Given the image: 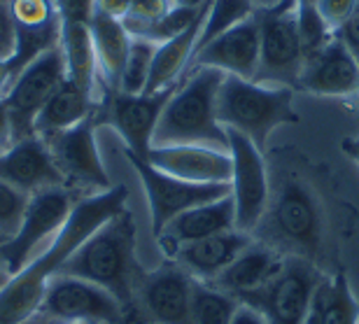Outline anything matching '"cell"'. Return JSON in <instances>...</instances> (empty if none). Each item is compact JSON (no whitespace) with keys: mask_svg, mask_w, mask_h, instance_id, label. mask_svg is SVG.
<instances>
[{"mask_svg":"<svg viewBox=\"0 0 359 324\" xmlns=\"http://www.w3.org/2000/svg\"><path fill=\"white\" fill-rule=\"evenodd\" d=\"M128 189L124 184H114L105 191L89 194L75 201L66 224L38 259H31L19 273H14L10 283L0 292V324H19L33 318L40 311L47 285L59 276L70 257L80 250V245L91 238L105 222L126 210Z\"/></svg>","mask_w":359,"mask_h":324,"instance_id":"obj_1","label":"cell"},{"mask_svg":"<svg viewBox=\"0 0 359 324\" xmlns=\"http://www.w3.org/2000/svg\"><path fill=\"white\" fill-rule=\"evenodd\" d=\"M255 241L269 245L283 257H301L325 271L327 217L313 184L301 175H283L271 184L264 220L255 229ZM327 273V271H325Z\"/></svg>","mask_w":359,"mask_h":324,"instance_id":"obj_2","label":"cell"},{"mask_svg":"<svg viewBox=\"0 0 359 324\" xmlns=\"http://www.w3.org/2000/svg\"><path fill=\"white\" fill-rule=\"evenodd\" d=\"M135 220L126 208L84 241L61 269L63 276L89 280L110 292L126 311L128 324H133L135 287L145 273L135 257Z\"/></svg>","mask_w":359,"mask_h":324,"instance_id":"obj_3","label":"cell"},{"mask_svg":"<svg viewBox=\"0 0 359 324\" xmlns=\"http://www.w3.org/2000/svg\"><path fill=\"white\" fill-rule=\"evenodd\" d=\"M226 73L196 66L161 112L152 147L163 145H205L229 152V133L217 119V96Z\"/></svg>","mask_w":359,"mask_h":324,"instance_id":"obj_4","label":"cell"},{"mask_svg":"<svg viewBox=\"0 0 359 324\" xmlns=\"http://www.w3.org/2000/svg\"><path fill=\"white\" fill-rule=\"evenodd\" d=\"M217 119L224 128L243 133L264 152L269 135L278 126L299 121L294 89L226 75L217 96Z\"/></svg>","mask_w":359,"mask_h":324,"instance_id":"obj_5","label":"cell"},{"mask_svg":"<svg viewBox=\"0 0 359 324\" xmlns=\"http://www.w3.org/2000/svg\"><path fill=\"white\" fill-rule=\"evenodd\" d=\"M262 35L259 70L255 80L273 86H297L304 70V47L299 38V0H278L257 10Z\"/></svg>","mask_w":359,"mask_h":324,"instance_id":"obj_6","label":"cell"},{"mask_svg":"<svg viewBox=\"0 0 359 324\" xmlns=\"http://www.w3.org/2000/svg\"><path fill=\"white\" fill-rule=\"evenodd\" d=\"M322 276L325 271L308 259L285 257L276 276L259 290L238 297V304L257 311L266 324H304Z\"/></svg>","mask_w":359,"mask_h":324,"instance_id":"obj_7","label":"cell"},{"mask_svg":"<svg viewBox=\"0 0 359 324\" xmlns=\"http://www.w3.org/2000/svg\"><path fill=\"white\" fill-rule=\"evenodd\" d=\"M175 86H168L156 93H124L105 91L103 100H98L96 121L98 126H112L124 140L126 152L145 159L152 149V138L161 112L173 96Z\"/></svg>","mask_w":359,"mask_h":324,"instance_id":"obj_8","label":"cell"},{"mask_svg":"<svg viewBox=\"0 0 359 324\" xmlns=\"http://www.w3.org/2000/svg\"><path fill=\"white\" fill-rule=\"evenodd\" d=\"M73 205V194L68 187H52V189L33 194L28 198L17 234L10 236V241L0 248V269L12 276L24 269L31 262L33 250H38L42 243L61 231Z\"/></svg>","mask_w":359,"mask_h":324,"instance_id":"obj_9","label":"cell"},{"mask_svg":"<svg viewBox=\"0 0 359 324\" xmlns=\"http://www.w3.org/2000/svg\"><path fill=\"white\" fill-rule=\"evenodd\" d=\"M128 163L133 166V170L138 173L142 189H145L149 215H152V231L154 238L159 236L170 220H175L177 215H182L189 208L210 203L226 194H231V184H198V182H187L168 175L159 168H154L152 163L140 159L131 152H126Z\"/></svg>","mask_w":359,"mask_h":324,"instance_id":"obj_10","label":"cell"},{"mask_svg":"<svg viewBox=\"0 0 359 324\" xmlns=\"http://www.w3.org/2000/svg\"><path fill=\"white\" fill-rule=\"evenodd\" d=\"M66 77L68 70L61 45L38 56L14 77V82L5 93V103L12 117L14 140L35 135V119Z\"/></svg>","mask_w":359,"mask_h":324,"instance_id":"obj_11","label":"cell"},{"mask_svg":"<svg viewBox=\"0 0 359 324\" xmlns=\"http://www.w3.org/2000/svg\"><path fill=\"white\" fill-rule=\"evenodd\" d=\"M191 292L194 278L170 259L159 269L145 271L135 287L133 324H194Z\"/></svg>","mask_w":359,"mask_h":324,"instance_id":"obj_12","label":"cell"},{"mask_svg":"<svg viewBox=\"0 0 359 324\" xmlns=\"http://www.w3.org/2000/svg\"><path fill=\"white\" fill-rule=\"evenodd\" d=\"M229 154L233 161L231 196L236 205V229L255 234L266 215L271 198V175L264 152L238 131H229Z\"/></svg>","mask_w":359,"mask_h":324,"instance_id":"obj_13","label":"cell"},{"mask_svg":"<svg viewBox=\"0 0 359 324\" xmlns=\"http://www.w3.org/2000/svg\"><path fill=\"white\" fill-rule=\"evenodd\" d=\"M54 322H93L128 324L126 311L103 287L73 276H54L49 280L40 311Z\"/></svg>","mask_w":359,"mask_h":324,"instance_id":"obj_14","label":"cell"},{"mask_svg":"<svg viewBox=\"0 0 359 324\" xmlns=\"http://www.w3.org/2000/svg\"><path fill=\"white\" fill-rule=\"evenodd\" d=\"M96 128L98 121L93 112L80 124L45 138L68 189L75 187V189L105 191L112 187L96 145Z\"/></svg>","mask_w":359,"mask_h":324,"instance_id":"obj_15","label":"cell"},{"mask_svg":"<svg viewBox=\"0 0 359 324\" xmlns=\"http://www.w3.org/2000/svg\"><path fill=\"white\" fill-rule=\"evenodd\" d=\"M0 180L24 191L26 196L52 189V187H66L52 149L38 133L14 140L10 147L0 152Z\"/></svg>","mask_w":359,"mask_h":324,"instance_id":"obj_16","label":"cell"},{"mask_svg":"<svg viewBox=\"0 0 359 324\" xmlns=\"http://www.w3.org/2000/svg\"><path fill=\"white\" fill-rule=\"evenodd\" d=\"M259 52H262V35H259V19L252 14L250 19L241 21L231 31L222 33L210 45L198 49L194 54V68L208 66L217 68L226 75L243 77V80H255L259 70Z\"/></svg>","mask_w":359,"mask_h":324,"instance_id":"obj_17","label":"cell"},{"mask_svg":"<svg viewBox=\"0 0 359 324\" xmlns=\"http://www.w3.org/2000/svg\"><path fill=\"white\" fill-rule=\"evenodd\" d=\"M154 168L198 184H231L233 161L224 149L205 145H163L145 156Z\"/></svg>","mask_w":359,"mask_h":324,"instance_id":"obj_18","label":"cell"},{"mask_svg":"<svg viewBox=\"0 0 359 324\" xmlns=\"http://www.w3.org/2000/svg\"><path fill=\"white\" fill-rule=\"evenodd\" d=\"M297 86L315 96H357L359 61L339 35H334L327 47L304 61Z\"/></svg>","mask_w":359,"mask_h":324,"instance_id":"obj_19","label":"cell"},{"mask_svg":"<svg viewBox=\"0 0 359 324\" xmlns=\"http://www.w3.org/2000/svg\"><path fill=\"white\" fill-rule=\"evenodd\" d=\"M252 243H255L252 234L231 229V231H222V234L208 236V238L180 245L175 250V255L170 257V262L182 266L194 280L212 283V280L224 269H229V266L236 262V257H238L241 252H245Z\"/></svg>","mask_w":359,"mask_h":324,"instance_id":"obj_20","label":"cell"},{"mask_svg":"<svg viewBox=\"0 0 359 324\" xmlns=\"http://www.w3.org/2000/svg\"><path fill=\"white\" fill-rule=\"evenodd\" d=\"M231 229H236V205L231 194H226V196H222L217 201L189 208L182 215H177L156 236V243H159L166 259H170L180 245L208 238V236L222 231H231Z\"/></svg>","mask_w":359,"mask_h":324,"instance_id":"obj_21","label":"cell"},{"mask_svg":"<svg viewBox=\"0 0 359 324\" xmlns=\"http://www.w3.org/2000/svg\"><path fill=\"white\" fill-rule=\"evenodd\" d=\"M285 257L280 252L271 250L269 245L255 241L245 252H241L236 257V262L219 273L210 285L219 287L231 297H243L248 292L259 290L262 285H266L269 280L276 276L283 266Z\"/></svg>","mask_w":359,"mask_h":324,"instance_id":"obj_22","label":"cell"},{"mask_svg":"<svg viewBox=\"0 0 359 324\" xmlns=\"http://www.w3.org/2000/svg\"><path fill=\"white\" fill-rule=\"evenodd\" d=\"M208 7H210V0H208L205 7L196 17V21H194L189 28H184L180 35L161 42V45L156 47L152 73H149L145 93H156V91L168 89V86L180 84V77H182L184 70L189 68L194 54H196V42H198L201 28H203Z\"/></svg>","mask_w":359,"mask_h":324,"instance_id":"obj_23","label":"cell"},{"mask_svg":"<svg viewBox=\"0 0 359 324\" xmlns=\"http://www.w3.org/2000/svg\"><path fill=\"white\" fill-rule=\"evenodd\" d=\"M91 38L98 63V77L103 80L105 91H119L121 73H124L128 47H131V33L119 19L93 12Z\"/></svg>","mask_w":359,"mask_h":324,"instance_id":"obj_24","label":"cell"},{"mask_svg":"<svg viewBox=\"0 0 359 324\" xmlns=\"http://www.w3.org/2000/svg\"><path fill=\"white\" fill-rule=\"evenodd\" d=\"M96 107H98L96 96L66 77L63 84L54 91V96L47 100V105L40 110L38 119H35V133L40 138H49L54 133H61L91 117L96 112Z\"/></svg>","mask_w":359,"mask_h":324,"instance_id":"obj_25","label":"cell"},{"mask_svg":"<svg viewBox=\"0 0 359 324\" xmlns=\"http://www.w3.org/2000/svg\"><path fill=\"white\" fill-rule=\"evenodd\" d=\"M59 45L63 59H66L68 80L80 84L89 93L96 91L98 63H96V52H93L91 21H63Z\"/></svg>","mask_w":359,"mask_h":324,"instance_id":"obj_26","label":"cell"},{"mask_svg":"<svg viewBox=\"0 0 359 324\" xmlns=\"http://www.w3.org/2000/svg\"><path fill=\"white\" fill-rule=\"evenodd\" d=\"M238 299L210 283L194 280L191 322L194 324H231L238 313Z\"/></svg>","mask_w":359,"mask_h":324,"instance_id":"obj_27","label":"cell"},{"mask_svg":"<svg viewBox=\"0 0 359 324\" xmlns=\"http://www.w3.org/2000/svg\"><path fill=\"white\" fill-rule=\"evenodd\" d=\"M257 10L259 7L255 5V0H210V7H208L203 28H201L196 42V52L205 45H210L222 33L231 31L241 21L250 19L252 14H257Z\"/></svg>","mask_w":359,"mask_h":324,"instance_id":"obj_28","label":"cell"},{"mask_svg":"<svg viewBox=\"0 0 359 324\" xmlns=\"http://www.w3.org/2000/svg\"><path fill=\"white\" fill-rule=\"evenodd\" d=\"M325 324H359V304L346 271H334L327 280Z\"/></svg>","mask_w":359,"mask_h":324,"instance_id":"obj_29","label":"cell"},{"mask_svg":"<svg viewBox=\"0 0 359 324\" xmlns=\"http://www.w3.org/2000/svg\"><path fill=\"white\" fill-rule=\"evenodd\" d=\"M156 42L145 38H133L131 35V47H128L126 66L121 73L119 91L124 93H145V86L152 73V63L156 54Z\"/></svg>","mask_w":359,"mask_h":324,"instance_id":"obj_30","label":"cell"},{"mask_svg":"<svg viewBox=\"0 0 359 324\" xmlns=\"http://www.w3.org/2000/svg\"><path fill=\"white\" fill-rule=\"evenodd\" d=\"M334 31L329 28L325 17L320 14L315 3H299V38L304 47V59L320 52L334 40Z\"/></svg>","mask_w":359,"mask_h":324,"instance_id":"obj_31","label":"cell"},{"mask_svg":"<svg viewBox=\"0 0 359 324\" xmlns=\"http://www.w3.org/2000/svg\"><path fill=\"white\" fill-rule=\"evenodd\" d=\"M28 198L24 191L14 189L12 184H7L5 180H0V234L14 236L24 220Z\"/></svg>","mask_w":359,"mask_h":324,"instance_id":"obj_32","label":"cell"},{"mask_svg":"<svg viewBox=\"0 0 359 324\" xmlns=\"http://www.w3.org/2000/svg\"><path fill=\"white\" fill-rule=\"evenodd\" d=\"M170 0H131V7H128V14L126 19L121 21L126 28H133V26H142V24H149V21H156L161 19L163 14L170 10Z\"/></svg>","mask_w":359,"mask_h":324,"instance_id":"obj_33","label":"cell"},{"mask_svg":"<svg viewBox=\"0 0 359 324\" xmlns=\"http://www.w3.org/2000/svg\"><path fill=\"white\" fill-rule=\"evenodd\" d=\"M315 5H318V10H320L322 17H325L329 28L336 33L350 17H353L359 0H318Z\"/></svg>","mask_w":359,"mask_h":324,"instance_id":"obj_34","label":"cell"},{"mask_svg":"<svg viewBox=\"0 0 359 324\" xmlns=\"http://www.w3.org/2000/svg\"><path fill=\"white\" fill-rule=\"evenodd\" d=\"M56 12L63 21H91L93 0H54Z\"/></svg>","mask_w":359,"mask_h":324,"instance_id":"obj_35","label":"cell"},{"mask_svg":"<svg viewBox=\"0 0 359 324\" xmlns=\"http://www.w3.org/2000/svg\"><path fill=\"white\" fill-rule=\"evenodd\" d=\"M14 47H17V38H14L10 3H0V61H10Z\"/></svg>","mask_w":359,"mask_h":324,"instance_id":"obj_36","label":"cell"},{"mask_svg":"<svg viewBox=\"0 0 359 324\" xmlns=\"http://www.w3.org/2000/svg\"><path fill=\"white\" fill-rule=\"evenodd\" d=\"M336 35H339V38L343 40V45H346L350 52H353L355 59L359 61V5L353 12V17H350L339 31H336Z\"/></svg>","mask_w":359,"mask_h":324,"instance_id":"obj_37","label":"cell"},{"mask_svg":"<svg viewBox=\"0 0 359 324\" xmlns=\"http://www.w3.org/2000/svg\"><path fill=\"white\" fill-rule=\"evenodd\" d=\"M128 7H131V0H93V12L107 14V17L119 21L126 19Z\"/></svg>","mask_w":359,"mask_h":324,"instance_id":"obj_38","label":"cell"},{"mask_svg":"<svg viewBox=\"0 0 359 324\" xmlns=\"http://www.w3.org/2000/svg\"><path fill=\"white\" fill-rule=\"evenodd\" d=\"M14 142V131H12V117L10 110H7L5 98H0V152L5 147H10Z\"/></svg>","mask_w":359,"mask_h":324,"instance_id":"obj_39","label":"cell"},{"mask_svg":"<svg viewBox=\"0 0 359 324\" xmlns=\"http://www.w3.org/2000/svg\"><path fill=\"white\" fill-rule=\"evenodd\" d=\"M231 324H266V322H264V318L257 311H252V308L241 304L238 313H236V318H233Z\"/></svg>","mask_w":359,"mask_h":324,"instance_id":"obj_40","label":"cell"},{"mask_svg":"<svg viewBox=\"0 0 359 324\" xmlns=\"http://www.w3.org/2000/svg\"><path fill=\"white\" fill-rule=\"evenodd\" d=\"M343 152H346L350 159H353L357 166H359V138H348V140H343Z\"/></svg>","mask_w":359,"mask_h":324,"instance_id":"obj_41","label":"cell"},{"mask_svg":"<svg viewBox=\"0 0 359 324\" xmlns=\"http://www.w3.org/2000/svg\"><path fill=\"white\" fill-rule=\"evenodd\" d=\"M208 0H170L173 7H187V10H201Z\"/></svg>","mask_w":359,"mask_h":324,"instance_id":"obj_42","label":"cell"},{"mask_svg":"<svg viewBox=\"0 0 359 324\" xmlns=\"http://www.w3.org/2000/svg\"><path fill=\"white\" fill-rule=\"evenodd\" d=\"M19 324H54V320L45 318L42 313H35L33 318H28V320H24V322H19Z\"/></svg>","mask_w":359,"mask_h":324,"instance_id":"obj_43","label":"cell"},{"mask_svg":"<svg viewBox=\"0 0 359 324\" xmlns=\"http://www.w3.org/2000/svg\"><path fill=\"white\" fill-rule=\"evenodd\" d=\"M10 278H12V273H7L5 269H0V292H3V287L10 283Z\"/></svg>","mask_w":359,"mask_h":324,"instance_id":"obj_44","label":"cell"},{"mask_svg":"<svg viewBox=\"0 0 359 324\" xmlns=\"http://www.w3.org/2000/svg\"><path fill=\"white\" fill-rule=\"evenodd\" d=\"M273 3H278V0H255V5H257V7H269V5H273Z\"/></svg>","mask_w":359,"mask_h":324,"instance_id":"obj_45","label":"cell"},{"mask_svg":"<svg viewBox=\"0 0 359 324\" xmlns=\"http://www.w3.org/2000/svg\"><path fill=\"white\" fill-rule=\"evenodd\" d=\"M7 241H10V236H7V234H0V248H3V245H5Z\"/></svg>","mask_w":359,"mask_h":324,"instance_id":"obj_46","label":"cell"},{"mask_svg":"<svg viewBox=\"0 0 359 324\" xmlns=\"http://www.w3.org/2000/svg\"><path fill=\"white\" fill-rule=\"evenodd\" d=\"M299 3H318V0H299Z\"/></svg>","mask_w":359,"mask_h":324,"instance_id":"obj_47","label":"cell"},{"mask_svg":"<svg viewBox=\"0 0 359 324\" xmlns=\"http://www.w3.org/2000/svg\"><path fill=\"white\" fill-rule=\"evenodd\" d=\"M0 3H7V0H0Z\"/></svg>","mask_w":359,"mask_h":324,"instance_id":"obj_48","label":"cell"}]
</instances>
